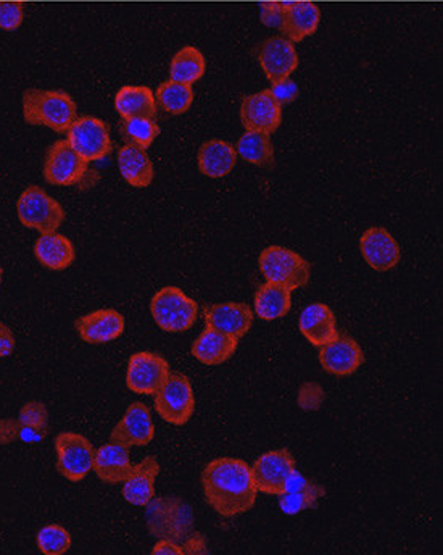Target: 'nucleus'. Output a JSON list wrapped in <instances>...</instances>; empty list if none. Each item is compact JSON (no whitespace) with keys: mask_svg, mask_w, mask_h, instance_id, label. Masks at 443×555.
<instances>
[{"mask_svg":"<svg viewBox=\"0 0 443 555\" xmlns=\"http://www.w3.org/2000/svg\"><path fill=\"white\" fill-rule=\"evenodd\" d=\"M202 488L208 504L224 518L247 514L257 502L258 489L252 470L241 459L212 460L203 468Z\"/></svg>","mask_w":443,"mask_h":555,"instance_id":"1","label":"nucleus"},{"mask_svg":"<svg viewBox=\"0 0 443 555\" xmlns=\"http://www.w3.org/2000/svg\"><path fill=\"white\" fill-rule=\"evenodd\" d=\"M78 107L65 91L28 89L23 94V117L28 125L47 126L55 133H67L75 122Z\"/></svg>","mask_w":443,"mask_h":555,"instance_id":"2","label":"nucleus"},{"mask_svg":"<svg viewBox=\"0 0 443 555\" xmlns=\"http://www.w3.org/2000/svg\"><path fill=\"white\" fill-rule=\"evenodd\" d=\"M150 313L166 333H184L197 322L199 304L176 286H165L152 297Z\"/></svg>","mask_w":443,"mask_h":555,"instance_id":"3","label":"nucleus"},{"mask_svg":"<svg viewBox=\"0 0 443 555\" xmlns=\"http://www.w3.org/2000/svg\"><path fill=\"white\" fill-rule=\"evenodd\" d=\"M258 267L268 283L281 284L290 291L310 283L311 265L302 255L287 247L270 246L261 251Z\"/></svg>","mask_w":443,"mask_h":555,"instance_id":"4","label":"nucleus"},{"mask_svg":"<svg viewBox=\"0 0 443 555\" xmlns=\"http://www.w3.org/2000/svg\"><path fill=\"white\" fill-rule=\"evenodd\" d=\"M17 213L21 225L41 234L55 233L67 218L62 204L39 186H29L21 192L17 202Z\"/></svg>","mask_w":443,"mask_h":555,"instance_id":"5","label":"nucleus"},{"mask_svg":"<svg viewBox=\"0 0 443 555\" xmlns=\"http://www.w3.org/2000/svg\"><path fill=\"white\" fill-rule=\"evenodd\" d=\"M154 397L155 412L166 423L184 426L191 422L195 412V396L191 380L186 375L170 373Z\"/></svg>","mask_w":443,"mask_h":555,"instance_id":"6","label":"nucleus"},{"mask_svg":"<svg viewBox=\"0 0 443 555\" xmlns=\"http://www.w3.org/2000/svg\"><path fill=\"white\" fill-rule=\"evenodd\" d=\"M55 451L58 473L71 483L83 481L94 468L96 449L83 434L73 431L58 434L55 438Z\"/></svg>","mask_w":443,"mask_h":555,"instance_id":"7","label":"nucleus"},{"mask_svg":"<svg viewBox=\"0 0 443 555\" xmlns=\"http://www.w3.org/2000/svg\"><path fill=\"white\" fill-rule=\"evenodd\" d=\"M67 141L86 162H99L112 154L110 130L104 120L96 117L76 118L67 131Z\"/></svg>","mask_w":443,"mask_h":555,"instance_id":"8","label":"nucleus"},{"mask_svg":"<svg viewBox=\"0 0 443 555\" xmlns=\"http://www.w3.org/2000/svg\"><path fill=\"white\" fill-rule=\"evenodd\" d=\"M42 173L54 186H78L89 175V162L71 149L67 139H60L49 147Z\"/></svg>","mask_w":443,"mask_h":555,"instance_id":"9","label":"nucleus"},{"mask_svg":"<svg viewBox=\"0 0 443 555\" xmlns=\"http://www.w3.org/2000/svg\"><path fill=\"white\" fill-rule=\"evenodd\" d=\"M170 373V364L162 355L149 351L136 352L129 359L126 386L134 394L154 396Z\"/></svg>","mask_w":443,"mask_h":555,"instance_id":"10","label":"nucleus"},{"mask_svg":"<svg viewBox=\"0 0 443 555\" xmlns=\"http://www.w3.org/2000/svg\"><path fill=\"white\" fill-rule=\"evenodd\" d=\"M258 493L279 496L284 493L287 480L295 470L294 455L287 449L265 452L250 467Z\"/></svg>","mask_w":443,"mask_h":555,"instance_id":"11","label":"nucleus"},{"mask_svg":"<svg viewBox=\"0 0 443 555\" xmlns=\"http://www.w3.org/2000/svg\"><path fill=\"white\" fill-rule=\"evenodd\" d=\"M155 438V425L152 412L144 402L129 405L120 422L113 426L110 433L112 443L126 447H144Z\"/></svg>","mask_w":443,"mask_h":555,"instance_id":"12","label":"nucleus"},{"mask_svg":"<svg viewBox=\"0 0 443 555\" xmlns=\"http://www.w3.org/2000/svg\"><path fill=\"white\" fill-rule=\"evenodd\" d=\"M365 362V352L350 336L339 334L332 343L319 347V364L334 376H350Z\"/></svg>","mask_w":443,"mask_h":555,"instance_id":"13","label":"nucleus"},{"mask_svg":"<svg viewBox=\"0 0 443 555\" xmlns=\"http://www.w3.org/2000/svg\"><path fill=\"white\" fill-rule=\"evenodd\" d=\"M241 122L247 131L273 134L282 123V107L274 101L270 89L244 97Z\"/></svg>","mask_w":443,"mask_h":555,"instance_id":"14","label":"nucleus"},{"mask_svg":"<svg viewBox=\"0 0 443 555\" xmlns=\"http://www.w3.org/2000/svg\"><path fill=\"white\" fill-rule=\"evenodd\" d=\"M75 328L84 343L107 344L125 333L126 320L118 310L99 309L78 318Z\"/></svg>","mask_w":443,"mask_h":555,"instance_id":"15","label":"nucleus"},{"mask_svg":"<svg viewBox=\"0 0 443 555\" xmlns=\"http://www.w3.org/2000/svg\"><path fill=\"white\" fill-rule=\"evenodd\" d=\"M360 251L369 267L376 272H389L402 259L400 244L386 228H369L360 239Z\"/></svg>","mask_w":443,"mask_h":555,"instance_id":"16","label":"nucleus"},{"mask_svg":"<svg viewBox=\"0 0 443 555\" xmlns=\"http://www.w3.org/2000/svg\"><path fill=\"white\" fill-rule=\"evenodd\" d=\"M258 62L271 83L286 80L299 67V54L294 42L286 38L266 39L258 51Z\"/></svg>","mask_w":443,"mask_h":555,"instance_id":"17","label":"nucleus"},{"mask_svg":"<svg viewBox=\"0 0 443 555\" xmlns=\"http://www.w3.org/2000/svg\"><path fill=\"white\" fill-rule=\"evenodd\" d=\"M205 323L213 330L231 334L234 338L241 339L249 333L253 325V310L242 302H223V304L210 305L203 312Z\"/></svg>","mask_w":443,"mask_h":555,"instance_id":"18","label":"nucleus"},{"mask_svg":"<svg viewBox=\"0 0 443 555\" xmlns=\"http://www.w3.org/2000/svg\"><path fill=\"white\" fill-rule=\"evenodd\" d=\"M299 330L313 346H326L339 336L336 313L321 302L310 304L300 313Z\"/></svg>","mask_w":443,"mask_h":555,"instance_id":"19","label":"nucleus"},{"mask_svg":"<svg viewBox=\"0 0 443 555\" xmlns=\"http://www.w3.org/2000/svg\"><path fill=\"white\" fill-rule=\"evenodd\" d=\"M326 489L315 481L308 480L307 476L297 472L295 468L287 480L284 493L279 494V507L287 515L300 514L303 510L313 509L319 499L324 497Z\"/></svg>","mask_w":443,"mask_h":555,"instance_id":"20","label":"nucleus"},{"mask_svg":"<svg viewBox=\"0 0 443 555\" xmlns=\"http://www.w3.org/2000/svg\"><path fill=\"white\" fill-rule=\"evenodd\" d=\"M321 21V10L313 2H284L279 30L290 42H300L315 34Z\"/></svg>","mask_w":443,"mask_h":555,"instance_id":"21","label":"nucleus"},{"mask_svg":"<svg viewBox=\"0 0 443 555\" xmlns=\"http://www.w3.org/2000/svg\"><path fill=\"white\" fill-rule=\"evenodd\" d=\"M237 347H239V339L207 326L200 333L199 338L195 339L191 352L200 364L215 367L231 360L232 355L236 354Z\"/></svg>","mask_w":443,"mask_h":555,"instance_id":"22","label":"nucleus"},{"mask_svg":"<svg viewBox=\"0 0 443 555\" xmlns=\"http://www.w3.org/2000/svg\"><path fill=\"white\" fill-rule=\"evenodd\" d=\"M160 473V464L157 457L149 455L142 460L141 464L134 465L133 473L123 483V497L129 504L137 507H145L154 501L155 481Z\"/></svg>","mask_w":443,"mask_h":555,"instance_id":"23","label":"nucleus"},{"mask_svg":"<svg viewBox=\"0 0 443 555\" xmlns=\"http://www.w3.org/2000/svg\"><path fill=\"white\" fill-rule=\"evenodd\" d=\"M133 468L129 447L110 441L105 446L96 449V459H94L92 470L99 476L100 481H104L108 485L123 483L133 473Z\"/></svg>","mask_w":443,"mask_h":555,"instance_id":"24","label":"nucleus"},{"mask_svg":"<svg viewBox=\"0 0 443 555\" xmlns=\"http://www.w3.org/2000/svg\"><path fill=\"white\" fill-rule=\"evenodd\" d=\"M34 255L42 267L52 272H63L73 265L76 259L75 246L63 234L46 233L39 236L34 244Z\"/></svg>","mask_w":443,"mask_h":555,"instance_id":"25","label":"nucleus"},{"mask_svg":"<svg viewBox=\"0 0 443 555\" xmlns=\"http://www.w3.org/2000/svg\"><path fill=\"white\" fill-rule=\"evenodd\" d=\"M118 170L123 180L133 188H149L155 180V167L147 151L134 144H126L118 151Z\"/></svg>","mask_w":443,"mask_h":555,"instance_id":"26","label":"nucleus"},{"mask_svg":"<svg viewBox=\"0 0 443 555\" xmlns=\"http://www.w3.org/2000/svg\"><path fill=\"white\" fill-rule=\"evenodd\" d=\"M237 163L236 147L221 139H212L200 147L199 168L208 178H223L234 170Z\"/></svg>","mask_w":443,"mask_h":555,"instance_id":"27","label":"nucleus"},{"mask_svg":"<svg viewBox=\"0 0 443 555\" xmlns=\"http://www.w3.org/2000/svg\"><path fill=\"white\" fill-rule=\"evenodd\" d=\"M115 109L125 118L157 117V99L147 86H123L116 92Z\"/></svg>","mask_w":443,"mask_h":555,"instance_id":"28","label":"nucleus"},{"mask_svg":"<svg viewBox=\"0 0 443 555\" xmlns=\"http://www.w3.org/2000/svg\"><path fill=\"white\" fill-rule=\"evenodd\" d=\"M255 313L265 322H274L279 318L286 317L292 307V291L281 284H261L255 299Z\"/></svg>","mask_w":443,"mask_h":555,"instance_id":"29","label":"nucleus"},{"mask_svg":"<svg viewBox=\"0 0 443 555\" xmlns=\"http://www.w3.org/2000/svg\"><path fill=\"white\" fill-rule=\"evenodd\" d=\"M237 157L255 167H271L274 162V147L270 134L247 131L236 144Z\"/></svg>","mask_w":443,"mask_h":555,"instance_id":"30","label":"nucleus"},{"mask_svg":"<svg viewBox=\"0 0 443 555\" xmlns=\"http://www.w3.org/2000/svg\"><path fill=\"white\" fill-rule=\"evenodd\" d=\"M207 71V60L194 46H186L174 55L170 65V80L176 83L194 84Z\"/></svg>","mask_w":443,"mask_h":555,"instance_id":"31","label":"nucleus"},{"mask_svg":"<svg viewBox=\"0 0 443 555\" xmlns=\"http://www.w3.org/2000/svg\"><path fill=\"white\" fill-rule=\"evenodd\" d=\"M157 104L171 115H183L191 109L194 102V89L191 84L176 83L170 80L158 86L155 92Z\"/></svg>","mask_w":443,"mask_h":555,"instance_id":"32","label":"nucleus"},{"mask_svg":"<svg viewBox=\"0 0 443 555\" xmlns=\"http://www.w3.org/2000/svg\"><path fill=\"white\" fill-rule=\"evenodd\" d=\"M39 551L46 555H62L70 551L73 539L65 526L47 525L36 535Z\"/></svg>","mask_w":443,"mask_h":555,"instance_id":"33","label":"nucleus"},{"mask_svg":"<svg viewBox=\"0 0 443 555\" xmlns=\"http://www.w3.org/2000/svg\"><path fill=\"white\" fill-rule=\"evenodd\" d=\"M123 133L129 139V144L147 151L160 134V126L155 123L154 118H126Z\"/></svg>","mask_w":443,"mask_h":555,"instance_id":"34","label":"nucleus"},{"mask_svg":"<svg viewBox=\"0 0 443 555\" xmlns=\"http://www.w3.org/2000/svg\"><path fill=\"white\" fill-rule=\"evenodd\" d=\"M25 18V10L20 2H0V28L15 31L20 28Z\"/></svg>","mask_w":443,"mask_h":555,"instance_id":"35","label":"nucleus"},{"mask_svg":"<svg viewBox=\"0 0 443 555\" xmlns=\"http://www.w3.org/2000/svg\"><path fill=\"white\" fill-rule=\"evenodd\" d=\"M270 91L274 101L278 102L281 107L297 101V97H299L300 92L297 83L290 80V78H286V80L276 81V83H273V86H271Z\"/></svg>","mask_w":443,"mask_h":555,"instance_id":"36","label":"nucleus"},{"mask_svg":"<svg viewBox=\"0 0 443 555\" xmlns=\"http://www.w3.org/2000/svg\"><path fill=\"white\" fill-rule=\"evenodd\" d=\"M282 10H284V2H265V4H261V21L270 28H279L281 26Z\"/></svg>","mask_w":443,"mask_h":555,"instance_id":"37","label":"nucleus"},{"mask_svg":"<svg viewBox=\"0 0 443 555\" xmlns=\"http://www.w3.org/2000/svg\"><path fill=\"white\" fill-rule=\"evenodd\" d=\"M15 347H17V341H15L12 328L0 322V359L10 357L15 351Z\"/></svg>","mask_w":443,"mask_h":555,"instance_id":"38","label":"nucleus"},{"mask_svg":"<svg viewBox=\"0 0 443 555\" xmlns=\"http://www.w3.org/2000/svg\"><path fill=\"white\" fill-rule=\"evenodd\" d=\"M207 541L200 533H192L189 538L184 541L183 552L184 554L195 555L205 554L207 552Z\"/></svg>","mask_w":443,"mask_h":555,"instance_id":"39","label":"nucleus"},{"mask_svg":"<svg viewBox=\"0 0 443 555\" xmlns=\"http://www.w3.org/2000/svg\"><path fill=\"white\" fill-rule=\"evenodd\" d=\"M152 554L157 555H183V546L171 541V539H162L152 547Z\"/></svg>","mask_w":443,"mask_h":555,"instance_id":"40","label":"nucleus"},{"mask_svg":"<svg viewBox=\"0 0 443 555\" xmlns=\"http://www.w3.org/2000/svg\"><path fill=\"white\" fill-rule=\"evenodd\" d=\"M2 280H4V270L0 267V284H2Z\"/></svg>","mask_w":443,"mask_h":555,"instance_id":"41","label":"nucleus"}]
</instances>
